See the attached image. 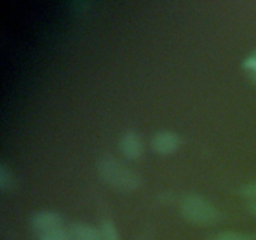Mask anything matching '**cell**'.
I'll return each instance as SVG.
<instances>
[{"label": "cell", "instance_id": "cell-1", "mask_svg": "<svg viewBox=\"0 0 256 240\" xmlns=\"http://www.w3.org/2000/svg\"><path fill=\"white\" fill-rule=\"evenodd\" d=\"M98 172L106 184L120 192H132L142 185L139 174L114 155H104L98 162Z\"/></svg>", "mask_w": 256, "mask_h": 240}, {"label": "cell", "instance_id": "cell-2", "mask_svg": "<svg viewBox=\"0 0 256 240\" xmlns=\"http://www.w3.org/2000/svg\"><path fill=\"white\" fill-rule=\"evenodd\" d=\"M182 212L185 219L196 225H212L220 219L219 210L199 194H189L182 199Z\"/></svg>", "mask_w": 256, "mask_h": 240}, {"label": "cell", "instance_id": "cell-3", "mask_svg": "<svg viewBox=\"0 0 256 240\" xmlns=\"http://www.w3.org/2000/svg\"><path fill=\"white\" fill-rule=\"evenodd\" d=\"M30 226L38 235L52 232L62 228V219L60 214L52 210H39L30 218Z\"/></svg>", "mask_w": 256, "mask_h": 240}, {"label": "cell", "instance_id": "cell-4", "mask_svg": "<svg viewBox=\"0 0 256 240\" xmlns=\"http://www.w3.org/2000/svg\"><path fill=\"white\" fill-rule=\"evenodd\" d=\"M182 145V138L172 130H159L152 135V146L159 154H172Z\"/></svg>", "mask_w": 256, "mask_h": 240}, {"label": "cell", "instance_id": "cell-5", "mask_svg": "<svg viewBox=\"0 0 256 240\" xmlns=\"http://www.w3.org/2000/svg\"><path fill=\"white\" fill-rule=\"evenodd\" d=\"M119 149L125 158L130 160L139 159L144 152V142L142 136L134 130H126L119 139Z\"/></svg>", "mask_w": 256, "mask_h": 240}, {"label": "cell", "instance_id": "cell-6", "mask_svg": "<svg viewBox=\"0 0 256 240\" xmlns=\"http://www.w3.org/2000/svg\"><path fill=\"white\" fill-rule=\"evenodd\" d=\"M70 240H100L99 229L86 222H74L68 229Z\"/></svg>", "mask_w": 256, "mask_h": 240}, {"label": "cell", "instance_id": "cell-7", "mask_svg": "<svg viewBox=\"0 0 256 240\" xmlns=\"http://www.w3.org/2000/svg\"><path fill=\"white\" fill-rule=\"evenodd\" d=\"M100 240H120L116 226L112 220H102L99 225Z\"/></svg>", "mask_w": 256, "mask_h": 240}, {"label": "cell", "instance_id": "cell-8", "mask_svg": "<svg viewBox=\"0 0 256 240\" xmlns=\"http://www.w3.org/2000/svg\"><path fill=\"white\" fill-rule=\"evenodd\" d=\"M12 182H14V178H12V172L6 165L2 164L0 165V188L4 192L8 189H12Z\"/></svg>", "mask_w": 256, "mask_h": 240}, {"label": "cell", "instance_id": "cell-9", "mask_svg": "<svg viewBox=\"0 0 256 240\" xmlns=\"http://www.w3.org/2000/svg\"><path fill=\"white\" fill-rule=\"evenodd\" d=\"M214 240H256L255 236L244 232H224L218 235Z\"/></svg>", "mask_w": 256, "mask_h": 240}, {"label": "cell", "instance_id": "cell-10", "mask_svg": "<svg viewBox=\"0 0 256 240\" xmlns=\"http://www.w3.org/2000/svg\"><path fill=\"white\" fill-rule=\"evenodd\" d=\"M39 240H70V238L68 230H65L64 228H60V229L40 235Z\"/></svg>", "mask_w": 256, "mask_h": 240}, {"label": "cell", "instance_id": "cell-11", "mask_svg": "<svg viewBox=\"0 0 256 240\" xmlns=\"http://www.w3.org/2000/svg\"><path fill=\"white\" fill-rule=\"evenodd\" d=\"M240 192H242V196H245L246 199H249L250 202H256V182H249V184L244 185Z\"/></svg>", "mask_w": 256, "mask_h": 240}, {"label": "cell", "instance_id": "cell-12", "mask_svg": "<svg viewBox=\"0 0 256 240\" xmlns=\"http://www.w3.org/2000/svg\"><path fill=\"white\" fill-rule=\"evenodd\" d=\"M244 66L256 78V52H252L244 62Z\"/></svg>", "mask_w": 256, "mask_h": 240}, {"label": "cell", "instance_id": "cell-13", "mask_svg": "<svg viewBox=\"0 0 256 240\" xmlns=\"http://www.w3.org/2000/svg\"><path fill=\"white\" fill-rule=\"evenodd\" d=\"M248 208H249V212H252L254 216H256V202H250L249 205H248Z\"/></svg>", "mask_w": 256, "mask_h": 240}]
</instances>
